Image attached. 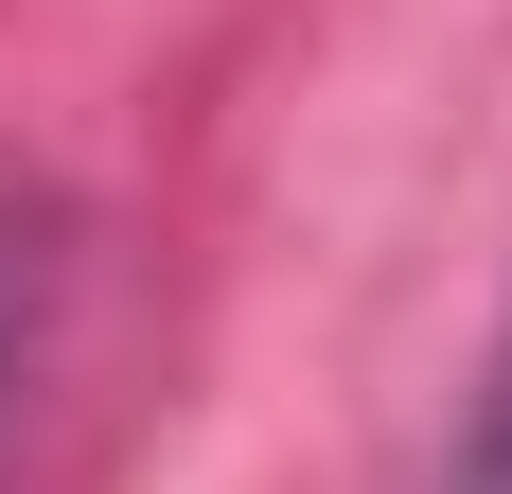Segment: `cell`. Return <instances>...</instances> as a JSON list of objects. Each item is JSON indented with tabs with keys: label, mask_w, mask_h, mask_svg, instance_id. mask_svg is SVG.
Instances as JSON below:
<instances>
[{
	"label": "cell",
	"mask_w": 512,
	"mask_h": 494,
	"mask_svg": "<svg viewBox=\"0 0 512 494\" xmlns=\"http://www.w3.org/2000/svg\"><path fill=\"white\" fill-rule=\"evenodd\" d=\"M442 494H512V318L477 353V406H460V442H442Z\"/></svg>",
	"instance_id": "cell-1"
}]
</instances>
